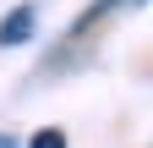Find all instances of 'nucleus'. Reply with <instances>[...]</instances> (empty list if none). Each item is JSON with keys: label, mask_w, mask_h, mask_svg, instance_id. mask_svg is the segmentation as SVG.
Returning a JSON list of instances; mask_svg holds the SVG:
<instances>
[{"label": "nucleus", "mask_w": 153, "mask_h": 148, "mask_svg": "<svg viewBox=\"0 0 153 148\" xmlns=\"http://www.w3.org/2000/svg\"><path fill=\"white\" fill-rule=\"evenodd\" d=\"M33 28H38V22H33V6H16L6 22H0V44H27Z\"/></svg>", "instance_id": "nucleus-1"}, {"label": "nucleus", "mask_w": 153, "mask_h": 148, "mask_svg": "<svg viewBox=\"0 0 153 148\" xmlns=\"http://www.w3.org/2000/svg\"><path fill=\"white\" fill-rule=\"evenodd\" d=\"M27 148H66V132H60V126H44V132H33Z\"/></svg>", "instance_id": "nucleus-2"}, {"label": "nucleus", "mask_w": 153, "mask_h": 148, "mask_svg": "<svg viewBox=\"0 0 153 148\" xmlns=\"http://www.w3.org/2000/svg\"><path fill=\"white\" fill-rule=\"evenodd\" d=\"M0 148H16V143H11V137H0Z\"/></svg>", "instance_id": "nucleus-3"}]
</instances>
